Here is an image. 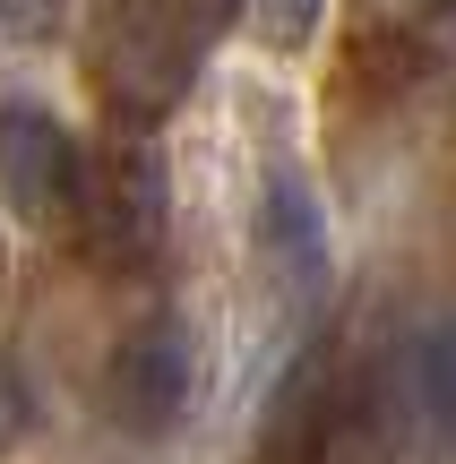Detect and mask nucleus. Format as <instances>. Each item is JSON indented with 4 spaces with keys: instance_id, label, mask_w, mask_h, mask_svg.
<instances>
[{
    "instance_id": "nucleus-1",
    "label": "nucleus",
    "mask_w": 456,
    "mask_h": 464,
    "mask_svg": "<svg viewBox=\"0 0 456 464\" xmlns=\"http://www.w3.org/2000/svg\"><path fill=\"white\" fill-rule=\"evenodd\" d=\"M241 17V0H95L86 17V78L121 130H155L189 95L207 44Z\"/></svg>"
},
{
    "instance_id": "nucleus-2",
    "label": "nucleus",
    "mask_w": 456,
    "mask_h": 464,
    "mask_svg": "<svg viewBox=\"0 0 456 464\" xmlns=\"http://www.w3.org/2000/svg\"><path fill=\"white\" fill-rule=\"evenodd\" d=\"M172 224V189H164V155L147 147V130H121L103 155H86V189H78V249L95 266H147L164 249Z\"/></svg>"
},
{
    "instance_id": "nucleus-3",
    "label": "nucleus",
    "mask_w": 456,
    "mask_h": 464,
    "mask_svg": "<svg viewBox=\"0 0 456 464\" xmlns=\"http://www.w3.org/2000/svg\"><path fill=\"white\" fill-rule=\"evenodd\" d=\"M78 189H86V147L61 130V112L34 95L0 103V207L26 232H78Z\"/></svg>"
},
{
    "instance_id": "nucleus-4",
    "label": "nucleus",
    "mask_w": 456,
    "mask_h": 464,
    "mask_svg": "<svg viewBox=\"0 0 456 464\" xmlns=\"http://www.w3.org/2000/svg\"><path fill=\"white\" fill-rule=\"evenodd\" d=\"M189 327L172 310H147L121 327V344L103 353V413H112V430L130 439H164L172 421H181L189 404Z\"/></svg>"
},
{
    "instance_id": "nucleus-5",
    "label": "nucleus",
    "mask_w": 456,
    "mask_h": 464,
    "mask_svg": "<svg viewBox=\"0 0 456 464\" xmlns=\"http://www.w3.org/2000/svg\"><path fill=\"white\" fill-rule=\"evenodd\" d=\"M336 439H344V353L319 335L285 362L267 413H258V464H327Z\"/></svg>"
},
{
    "instance_id": "nucleus-6",
    "label": "nucleus",
    "mask_w": 456,
    "mask_h": 464,
    "mask_svg": "<svg viewBox=\"0 0 456 464\" xmlns=\"http://www.w3.org/2000/svg\"><path fill=\"white\" fill-rule=\"evenodd\" d=\"M258 241H267V258L285 266L302 293L327 284V216H319L302 172H267V189H258Z\"/></svg>"
},
{
    "instance_id": "nucleus-7",
    "label": "nucleus",
    "mask_w": 456,
    "mask_h": 464,
    "mask_svg": "<svg viewBox=\"0 0 456 464\" xmlns=\"http://www.w3.org/2000/svg\"><path fill=\"white\" fill-rule=\"evenodd\" d=\"M413 69H422V44H413L405 26L371 17V26L354 34V86L362 95H396V86H413Z\"/></svg>"
},
{
    "instance_id": "nucleus-8",
    "label": "nucleus",
    "mask_w": 456,
    "mask_h": 464,
    "mask_svg": "<svg viewBox=\"0 0 456 464\" xmlns=\"http://www.w3.org/2000/svg\"><path fill=\"white\" fill-rule=\"evenodd\" d=\"M413 379H422V404H431V421H440V439L456 456V327H431L413 344Z\"/></svg>"
},
{
    "instance_id": "nucleus-9",
    "label": "nucleus",
    "mask_w": 456,
    "mask_h": 464,
    "mask_svg": "<svg viewBox=\"0 0 456 464\" xmlns=\"http://www.w3.org/2000/svg\"><path fill=\"white\" fill-rule=\"evenodd\" d=\"M319 17H327V0H258V26H267L276 52H302L319 34Z\"/></svg>"
},
{
    "instance_id": "nucleus-10",
    "label": "nucleus",
    "mask_w": 456,
    "mask_h": 464,
    "mask_svg": "<svg viewBox=\"0 0 456 464\" xmlns=\"http://www.w3.org/2000/svg\"><path fill=\"white\" fill-rule=\"evenodd\" d=\"M69 0H0V44H52Z\"/></svg>"
}]
</instances>
